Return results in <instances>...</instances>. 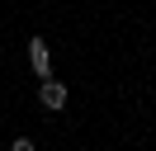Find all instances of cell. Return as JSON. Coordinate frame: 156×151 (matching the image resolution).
<instances>
[{
	"label": "cell",
	"instance_id": "6da1fadb",
	"mask_svg": "<svg viewBox=\"0 0 156 151\" xmlns=\"http://www.w3.org/2000/svg\"><path fill=\"white\" fill-rule=\"evenodd\" d=\"M38 99H43V109H52V113L66 109V80H52V76H48L43 90H38Z\"/></svg>",
	"mask_w": 156,
	"mask_h": 151
},
{
	"label": "cell",
	"instance_id": "3957f363",
	"mask_svg": "<svg viewBox=\"0 0 156 151\" xmlns=\"http://www.w3.org/2000/svg\"><path fill=\"white\" fill-rule=\"evenodd\" d=\"M10 151H38V146H33L29 137H14V142H10Z\"/></svg>",
	"mask_w": 156,
	"mask_h": 151
},
{
	"label": "cell",
	"instance_id": "7a4b0ae2",
	"mask_svg": "<svg viewBox=\"0 0 156 151\" xmlns=\"http://www.w3.org/2000/svg\"><path fill=\"white\" fill-rule=\"evenodd\" d=\"M29 52H33V66H38V76L48 80V47H43V38H33V47H29Z\"/></svg>",
	"mask_w": 156,
	"mask_h": 151
}]
</instances>
